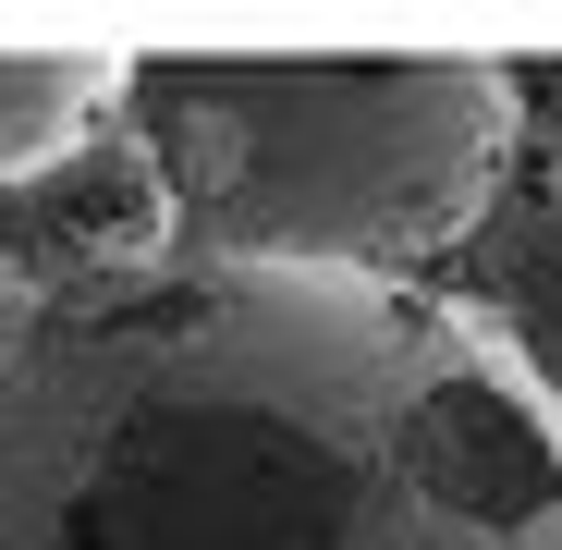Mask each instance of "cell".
<instances>
[{
    "label": "cell",
    "instance_id": "cell-1",
    "mask_svg": "<svg viewBox=\"0 0 562 550\" xmlns=\"http://www.w3.org/2000/svg\"><path fill=\"white\" fill-rule=\"evenodd\" d=\"M0 550H562V416L428 282L159 257L0 330Z\"/></svg>",
    "mask_w": 562,
    "mask_h": 550
},
{
    "label": "cell",
    "instance_id": "cell-2",
    "mask_svg": "<svg viewBox=\"0 0 562 550\" xmlns=\"http://www.w3.org/2000/svg\"><path fill=\"white\" fill-rule=\"evenodd\" d=\"M171 257L440 282L514 159V74L464 49H123Z\"/></svg>",
    "mask_w": 562,
    "mask_h": 550
},
{
    "label": "cell",
    "instance_id": "cell-3",
    "mask_svg": "<svg viewBox=\"0 0 562 550\" xmlns=\"http://www.w3.org/2000/svg\"><path fill=\"white\" fill-rule=\"evenodd\" d=\"M159 257H171V209H159V171L123 135V111L0 183V318L99 294L123 269H159Z\"/></svg>",
    "mask_w": 562,
    "mask_h": 550
},
{
    "label": "cell",
    "instance_id": "cell-4",
    "mask_svg": "<svg viewBox=\"0 0 562 550\" xmlns=\"http://www.w3.org/2000/svg\"><path fill=\"white\" fill-rule=\"evenodd\" d=\"M464 330H490V355L562 416V171L502 183L490 221L452 245V269L428 282Z\"/></svg>",
    "mask_w": 562,
    "mask_h": 550
},
{
    "label": "cell",
    "instance_id": "cell-5",
    "mask_svg": "<svg viewBox=\"0 0 562 550\" xmlns=\"http://www.w3.org/2000/svg\"><path fill=\"white\" fill-rule=\"evenodd\" d=\"M123 111V49H0V183Z\"/></svg>",
    "mask_w": 562,
    "mask_h": 550
},
{
    "label": "cell",
    "instance_id": "cell-6",
    "mask_svg": "<svg viewBox=\"0 0 562 550\" xmlns=\"http://www.w3.org/2000/svg\"><path fill=\"white\" fill-rule=\"evenodd\" d=\"M514 74V123L550 147V171H562V49H526V61H502Z\"/></svg>",
    "mask_w": 562,
    "mask_h": 550
}]
</instances>
